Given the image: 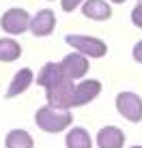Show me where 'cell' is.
Instances as JSON below:
<instances>
[{"instance_id":"7c38bea8","label":"cell","mask_w":142,"mask_h":148,"mask_svg":"<svg viewBox=\"0 0 142 148\" xmlns=\"http://www.w3.org/2000/svg\"><path fill=\"white\" fill-rule=\"evenodd\" d=\"M82 15L93 22H105L112 17V7L105 0H86L82 4Z\"/></svg>"},{"instance_id":"ffe728a7","label":"cell","mask_w":142,"mask_h":148,"mask_svg":"<svg viewBox=\"0 0 142 148\" xmlns=\"http://www.w3.org/2000/svg\"><path fill=\"white\" fill-rule=\"evenodd\" d=\"M131 148H142V146H131Z\"/></svg>"},{"instance_id":"ba28073f","label":"cell","mask_w":142,"mask_h":148,"mask_svg":"<svg viewBox=\"0 0 142 148\" xmlns=\"http://www.w3.org/2000/svg\"><path fill=\"white\" fill-rule=\"evenodd\" d=\"M63 69L65 73H67L69 79H82L86 73H88V56L80 54V52H71L63 58Z\"/></svg>"},{"instance_id":"5bb4252c","label":"cell","mask_w":142,"mask_h":148,"mask_svg":"<svg viewBox=\"0 0 142 148\" xmlns=\"http://www.w3.org/2000/svg\"><path fill=\"white\" fill-rule=\"evenodd\" d=\"M4 148H34V140L28 131L13 129L4 137Z\"/></svg>"},{"instance_id":"3957f363","label":"cell","mask_w":142,"mask_h":148,"mask_svg":"<svg viewBox=\"0 0 142 148\" xmlns=\"http://www.w3.org/2000/svg\"><path fill=\"white\" fill-rule=\"evenodd\" d=\"M30 22H32V17L28 15L26 9H9V11L2 13V17H0V28L4 30L7 34H24L26 30H30Z\"/></svg>"},{"instance_id":"d6986e66","label":"cell","mask_w":142,"mask_h":148,"mask_svg":"<svg viewBox=\"0 0 142 148\" xmlns=\"http://www.w3.org/2000/svg\"><path fill=\"white\" fill-rule=\"evenodd\" d=\"M110 2H112V4H123L125 0H110Z\"/></svg>"},{"instance_id":"8992f818","label":"cell","mask_w":142,"mask_h":148,"mask_svg":"<svg viewBox=\"0 0 142 148\" xmlns=\"http://www.w3.org/2000/svg\"><path fill=\"white\" fill-rule=\"evenodd\" d=\"M73 79H65L60 82L58 86L54 88H48L45 95H48V105L52 108H60V110H69L71 108V101H73Z\"/></svg>"},{"instance_id":"9a60e30c","label":"cell","mask_w":142,"mask_h":148,"mask_svg":"<svg viewBox=\"0 0 142 148\" xmlns=\"http://www.w3.org/2000/svg\"><path fill=\"white\" fill-rule=\"evenodd\" d=\"M19 56H22V45L17 41H13L11 37L0 39V62H13Z\"/></svg>"},{"instance_id":"ac0fdd59","label":"cell","mask_w":142,"mask_h":148,"mask_svg":"<svg viewBox=\"0 0 142 148\" xmlns=\"http://www.w3.org/2000/svg\"><path fill=\"white\" fill-rule=\"evenodd\" d=\"M131 54H134V60H136V62L142 64V41H138V43L134 45V52H131Z\"/></svg>"},{"instance_id":"30bf717a","label":"cell","mask_w":142,"mask_h":148,"mask_svg":"<svg viewBox=\"0 0 142 148\" xmlns=\"http://www.w3.org/2000/svg\"><path fill=\"white\" fill-rule=\"evenodd\" d=\"M125 146V133L119 127H101L97 131V148H123Z\"/></svg>"},{"instance_id":"7a4b0ae2","label":"cell","mask_w":142,"mask_h":148,"mask_svg":"<svg viewBox=\"0 0 142 148\" xmlns=\"http://www.w3.org/2000/svg\"><path fill=\"white\" fill-rule=\"evenodd\" d=\"M65 41L73 47V52H80L88 58H103L108 54V45L97 37H90V34H67Z\"/></svg>"},{"instance_id":"9c48e42d","label":"cell","mask_w":142,"mask_h":148,"mask_svg":"<svg viewBox=\"0 0 142 148\" xmlns=\"http://www.w3.org/2000/svg\"><path fill=\"white\" fill-rule=\"evenodd\" d=\"M56 28V15L52 9H41L39 13L32 15V22H30V32L34 37H50Z\"/></svg>"},{"instance_id":"4fadbf2b","label":"cell","mask_w":142,"mask_h":148,"mask_svg":"<svg viewBox=\"0 0 142 148\" xmlns=\"http://www.w3.org/2000/svg\"><path fill=\"white\" fill-rule=\"evenodd\" d=\"M65 146L67 148H93V140H90L88 131L82 127H73L65 135Z\"/></svg>"},{"instance_id":"277c9868","label":"cell","mask_w":142,"mask_h":148,"mask_svg":"<svg viewBox=\"0 0 142 148\" xmlns=\"http://www.w3.org/2000/svg\"><path fill=\"white\" fill-rule=\"evenodd\" d=\"M116 110L129 122H140L142 120V99H140V95L131 92V90L119 92L116 95Z\"/></svg>"},{"instance_id":"e0dca14e","label":"cell","mask_w":142,"mask_h":148,"mask_svg":"<svg viewBox=\"0 0 142 148\" xmlns=\"http://www.w3.org/2000/svg\"><path fill=\"white\" fill-rule=\"evenodd\" d=\"M86 0H60V7H63V11L65 13H71V11H75V9L80 7V4H84Z\"/></svg>"},{"instance_id":"6da1fadb","label":"cell","mask_w":142,"mask_h":148,"mask_svg":"<svg viewBox=\"0 0 142 148\" xmlns=\"http://www.w3.org/2000/svg\"><path fill=\"white\" fill-rule=\"evenodd\" d=\"M34 122H37V127L41 131H45V133H63L67 127H71L73 114H71L69 110L43 105V108H39L37 114H34Z\"/></svg>"},{"instance_id":"44dd1931","label":"cell","mask_w":142,"mask_h":148,"mask_svg":"<svg viewBox=\"0 0 142 148\" xmlns=\"http://www.w3.org/2000/svg\"><path fill=\"white\" fill-rule=\"evenodd\" d=\"M138 2H142V0H138Z\"/></svg>"},{"instance_id":"8fae6325","label":"cell","mask_w":142,"mask_h":148,"mask_svg":"<svg viewBox=\"0 0 142 148\" xmlns=\"http://www.w3.org/2000/svg\"><path fill=\"white\" fill-rule=\"evenodd\" d=\"M32 82H34V73H32V71H30L28 67L19 69L17 73L13 75V79H11V84H9V88H7V92H4V97H7V99H13V97L26 92Z\"/></svg>"},{"instance_id":"2e32d148","label":"cell","mask_w":142,"mask_h":148,"mask_svg":"<svg viewBox=\"0 0 142 148\" xmlns=\"http://www.w3.org/2000/svg\"><path fill=\"white\" fill-rule=\"evenodd\" d=\"M131 24L136 28H142V2H138L134 7V11H131Z\"/></svg>"},{"instance_id":"52a82bcc","label":"cell","mask_w":142,"mask_h":148,"mask_svg":"<svg viewBox=\"0 0 142 148\" xmlns=\"http://www.w3.org/2000/svg\"><path fill=\"white\" fill-rule=\"evenodd\" d=\"M65 79H69V77H67V73H65V69H63L60 62H45L41 67V71H39V75L34 77V82H37L39 86H43L45 90L58 86L60 82H65Z\"/></svg>"},{"instance_id":"5b68a950","label":"cell","mask_w":142,"mask_h":148,"mask_svg":"<svg viewBox=\"0 0 142 148\" xmlns=\"http://www.w3.org/2000/svg\"><path fill=\"white\" fill-rule=\"evenodd\" d=\"M99 95H101V82L99 79H80L73 88L71 108H82V105L95 101Z\"/></svg>"}]
</instances>
